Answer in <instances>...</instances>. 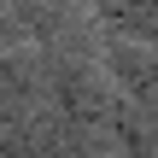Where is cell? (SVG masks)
I'll use <instances>...</instances> for the list:
<instances>
[{
	"mask_svg": "<svg viewBox=\"0 0 158 158\" xmlns=\"http://www.w3.org/2000/svg\"><path fill=\"white\" fill-rule=\"evenodd\" d=\"M41 53V106L70 129V135H100L111 141V117H117V88L106 76V64L82 47H35Z\"/></svg>",
	"mask_w": 158,
	"mask_h": 158,
	"instance_id": "obj_1",
	"label": "cell"
},
{
	"mask_svg": "<svg viewBox=\"0 0 158 158\" xmlns=\"http://www.w3.org/2000/svg\"><path fill=\"white\" fill-rule=\"evenodd\" d=\"M35 106H41V53L0 47V135H12Z\"/></svg>",
	"mask_w": 158,
	"mask_h": 158,
	"instance_id": "obj_2",
	"label": "cell"
},
{
	"mask_svg": "<svg viewBox=\"0 0 158 158\" xmlns=\"http://www.w3.org/2000/svg\"><path fill=\"white\" fill-rule=\"evenodd\" d=\"M88 12L111 41L158 47V0H88Z\"/></svg>",
	"mask_w": 158,
	"mask_h": 158,
	"instance_id": "obj_3",
	"label": "cell"
},
{
	"mask_svg": "<svg viewBox=\"0 0 158 158\" xmlns=\"http://www.w3.org/2000/svg\"><path fill=\"white\" fill-rule=\"evenodd\" d=\"M18 35H29L35 47H64V29H70V0H6Z\"/></svg>",
	"mask_w": 158,
	"mask_h": 158,
	"instance_id": "obj_4",
	"label": "cell"
},
{
	"mask_svg": "<svg viewBox=\"0 0 158 158\" xmlns=\"http://www.w3.org/2000/svg\"><path fill=\"white\" fill-rule=\"evenodd\" d=\"M111 141H117V158H158V111H141V106L117 100Z\"/></svg>",
	"mask_w": 158,
	"mask_h": 158,
	"instance_id": "obj_5",
	"label": "cell"
},
{
	"mask_svg": "<svg viewBox=\"0 0 158 158\" xmlns=\"http://www.w3.org/2000/svg\"><path fill=\"white\" fill-rule=\"evenodd\" d=\"M0 158H29V152H23V135H18V129H12V135H0Z\"/></svg>",
	"mask_w": 158,
	"mask_h": 158,
	"instance_id": "obj_6",
	"label": "cell"
}]
</instances>
